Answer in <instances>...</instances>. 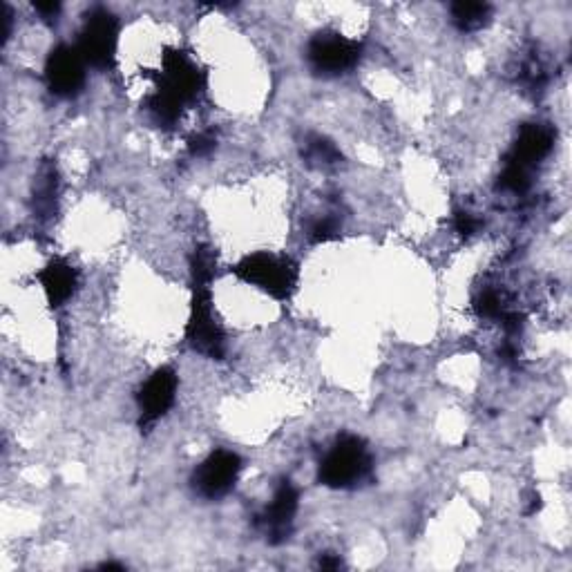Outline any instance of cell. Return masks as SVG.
Instances as JSON below:
<instances>
[{
	"label": "cell",
	"instance_id": "20",
	"mask_svg": "<svg viewBox=\"0 0 572 572\" xmlns=\"http://www.w3.org/2000/svg\"><path fill=\"white\" fill-rule=\"evenodd\" d=\"M217 148V135L213 130H204L188 141V150L193 157H208Z\"/></svg>",
	"mask_w": 572,
	"mask_h": 572
},
{
	"label": "cell",
	"instance_id": "8",
	"mask_svg": "<svg viewBox=\"0 0 572 572\" xmlns=\"http://www.w3.org/2000/svg\"><path fill=\"white\" fill-rule=\"evenodd\" d=\"M300 510V492L289 479H282L273 492L271 503L257 514L255 526L271 546H282L289 541L295 523V514Z\"/></svg>",
	"mask_w": 572,
	"mask_h": 572
},
{
	"label": "cell",
	"instance_id": "4",
	"mask_svg": "<svg viewBox=\"0 0 572 572\" xmlns=\"http://www.w3.org/2000/svg\"><path fill=\"white\" fill-rule=\"evenodd\" d=\"M186 340L197 354L206 358L222 360L226 356V336L213 313L211 284H197L193 289V304H190V320L186 327Z\"/></svg>",
	"mask_w": 572,
	"mask_h": 572
},
{
	"label": "cell",
	"instance_id": "13",
	"mask_svg": "<svg viewBox=\"0 0 572 572\" xmlns=\"http://www.w3.org/2000/svg\"><path fill=\"white\" fill-rule=\"evenodd\" d=\"M452 23L459 32L472 34L488 27L492 21V5L488 3H472V0H459L450 5Z\"/></svg>",
	"mask_w": 572,
	"mask_h": 572
},
{
	"label": "cell",
	"instance_id": "1",
	"mask_svg": "<svg viewBox=\"0 0 572 572\" xmlns=\"http://www.w3.org/2000/svg\"><path fill=\"white\" fill-rule=\"evenodd\" d=\"M206 90V74L188 54L179 50H166L161 59V72L157 88L146 101L150 119L159 128H175L186 106L195 103Z\"/></svg>",
	"mask_w": 572,
	"mask_h": 572
},
{
	"label": "cell",
	"instance_id": "17",
	"mask_svg": "<svg viewBox=\"0 0 572 572\" xmlns=\"http://www.w3.org/2000/svg\"><path fill=\"white\" fill-rule=\"evenodd\" d=\"M54 204H56V173L54 168H43L41 179L36 181L34 188V208L38 213L52 215L54 213Z\"/></svg>",
	"mask_w": 572,
	"mask_h": 572
},
{
	"label": "cell",
	"instance_id": "6",
	"mask_svg": "<svg viewBox=\"0 0 572 572\" xmlns=\"http://www.w3.org/2000/svg\"><path fill=\"white\" fill-rule=\"evenodd\" d=\"M362 56V45L340 32H320L307 45L309 68L320 76L351 72Z\"/></svg>",
	"mask_w": 572,
	"mask_h": 572
},
{
	"label": "cell",
	"instance_id": "9",
	"mask_svg": "<svg viewBox=\"0 0 572 572\" xmlns=\"http://www.w3.org/2000/svg\"><path fill=\"white\" fill-rule=\"evenodd\" d=\"M85 68L88 63L72 45L54 47L45 61V83L52 94L61 99H72L83 90Z\"/></svg>",
	"mask_w": 572,
	"mask_h": 572
},
{
	"label": "cell",
	"instance_id": "11",
	"mask_svg": "<svg viewBox=\"0 0 572 572\" xmlns=\"http://www.w3.org/2000/svg\"><path fill=\"white\" fill-rule=\"evenodd\" d=\"M177 374L170 367H161L139 389V414L141 425L157 423L161 416L170 412L177 398Z\"/></svg>",
	"mask_w": 572,
	"mask_h": 572
},
{
	"label": "cell",
	"instance_id": "19",
	"mask_svg": "<svg viewBox=\"0 0 572 572\" xmlns=\"http://www.w3.org/2000/svg\"><path fill=\"white\" fill-rule=\"evenodd\" d=\"M342 231V224L336 215H322L309 228V237L313 244H324L336 240Z\"/></svg>",
	"mask_w": 572,
	"mask_h": 572
},
{
	"label": "cell",
	"instance_id": "22",
	"mask_svg": "<svg viewBox=\"0 0 572 572\" xmlns=\"http://www.w3.org/2000/svg\"><path fill=\"white\" fill-rule=\"evenodd\" d=\"M34 9H36V12L41 14L43 18H47V21H50V18L59 16L61 3H56V0H50V3H34Z\"/></svg>",
	"mask_w": 572,
	"mask_h": 572
},
{
	"label": "cell",
	"instance_id": "15",
	"mask_svg": "<svg viewBox=\"0 0 572 572\" xmlns=\"http://www.w3.org/2000/svg\"><path fill=\"white\" fill-rule=\"evenodd\" d=\"M476 316L485 320H503L514 309L508 304V295L497 289H481L474 298Z\"/></svg>",
	"mask_w": 572,
	"mask_h": 572
},
{
	"label": "cell",
	"instance_id": "12",
	"mask_svg": "<svg viewBox=\"0 0 572 572\" xmlns=\"http://www.w3.org/2000/svg\"><path fill=\"white\" fill-rule=\"evenodd\" d=\"M36 280L41 282L50 307L56 309L63 307V304L72 298L76 284H79V275H76V269L70 262L56 257V260H52L41 273L36 275Z\"/></svg>",
	"mask_w": 572,
	"mask_h": 572
},
{
	"label": "cell",
	"instance_id": "7",
	"mask_svg": "<svg viewBox=\"0 0 572 572\" xmlns=\"http://www.w3.org/2000/svg\"><path fill=\"white\" fill-rule=\"evenodd\" d=\"M242 474V459L231 450H215L193 472V490L206 501L226 497Z\"/></svg>",
	"mask_w": 572,
	"mask_h": 572
},
{
	"label": "cell",
	"instance_id": "16",
	"mask_svg": "<svg viewBox=\"0 0 572 572\" xmlns=\"http://www.w3.org/2000/svg\"><path fill=\"white\" fill-rule=\"evenodd\" d=\"M517 83H521L526 92H541L546 88L548 83V74H546V65L541 63L539 56H528V59H523L519 63V70H517Z\"/></svg>",
	"mask_w": 572,
	"mask_h": 572
},
{
	"label": "cell",
	"instance_id": "10",
	"mask_svg": "<svg viewBox=\"0 0 572 572\" xmlns=\"http://www.w3.org/2000/svg\"><path fill=\"white\" fill-rule=\"evenodd\" d=\"M557 132L548 123H526L519 130V137L514 139L512 148L508 155H505L503 166L519 168L523 173L532 175V170L537 168L546 159L552 148H555Z\"/></svg>",
	"mask_w": 572,
	"mask_h": 572
},
{
	"label": "cell",
	"instance_id": "18",
	"mask_svg": "<svg viewBox=\"0 0 572 572\" xmlns=\"http://www.w3.org/2000/svg\"><path fill=\"white\" fill-rule=\"evenodd\" d=\"M190 269H193V282L197 284H211L215 278V255L211 249H197L190 260Z\"/></svg>",
	"mask_w": 572,
	"mask_h": 572
},
{
	"label": "cell",
	"instance_id": "23",
	"mask_svg": "<svg viewBox=\"0 0 572 572\" xmlns=\"http://www.w3.org/2000/svg\"><path fill=\"white\" fill-rule=\"evenodd\" d=\"M340 566H342V561L336 555H322L320 557V568H324V570H338Z\"/></svg>",
	"mask_w": 572,
	"mask_h": 572
},
{
	"label": "cell",
	"instance_id": "24",
	"mask_svg": "<svg viewBox=\"0 0 572 572\" xmlns=\"http://www.w3.org/2000/svg\"><path fill=\"white\" fill-rule=\"evenodd\" d=\"M101 568H103V570H123L121 564H103Z\"/></svg>",
	"mask_w": 572,
	"mask_h": 572
},
{
	"label": "cell",
	"instance_id": "2",
	"mask_svg": "<svg viewBox=\"0 0 572 572\" xmlns=\"http://www.w3.org/2000/svg\"><path fill=\"white\" fill-rule=\"evenodd\" d=\"M374 470V456L360 436L342 434L322 456L318 479L331 490H354Z\"/></svg>",
	"mask_w": 572,
	"mask_h": 572
},
{
	"label": "cell",
	"instance_id": "5",
	"mask_svg": "<svg viewBox=\"0 0 572 572\" xmlns=\"http://www.w3.org/2000/svg\"><path fill=\"white\" fill-rule=\"evenodd\" d=\"M119 45V21L108 7H92L85 14L83 30L76 50L81 52L85 63L97 70H110L114 65Z\"/></svg>",
	"mask_w": 572,
	"mask_h": 572
},
{
	"label": "cell",
	"instance_id": "14",
	"mask_svg": "<svg viewBox=\"0 0 572 572\" xmlns=\"http://www.w3.org/2000/svg\"><path fill=\"white\" fill-rule=\"evenodd\" d=\"M302 157L307 161V166L311 168H333L342 161L340 148L331 139L322 135H309L304 139L302 146Z\"/></svg>",
	"mask_w": 572,
	"mask_h": 572
},
{
	"label": "cell",
	"instance_id": "21",
	"mask_svg": "<svg viewBox=\"0 0 572 572\" xmlns=\"http://www.w3.org/2000/svg\"><path fill=\"white\" fill-rule=\"evenodd\" d=\"M454 228H456V233L463 235V237H472L479 233V228H481V219L476 217L472 211H456L454 213Z\"/></svg>",
	"mask_w": 572,
	"mask_h": 572
},
{
	"label": "cell",
	"instance_id": "3",
	"mask_svg": "<svg viewBox=\"0 0 572 572\" xmlns=\"http://www.w3.org/2000/svg\"><path fill=\"white\" fill-rule=\"evenodd\" d=\"M233 273L246 284H253L264 293H269L275 300L291 298L300 278L298 266L293 264V260L266 251L246 255L242 262L235 264Z\"/></svg>",
	"mask_w": 572,
	"mask_h": 572
}]
</instances>
